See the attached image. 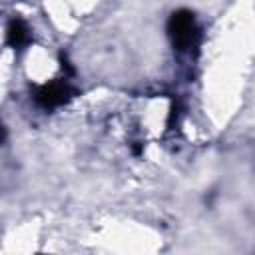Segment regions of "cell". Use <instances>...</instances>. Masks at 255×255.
Returning a JSON list of instances; mask_svg holds the SVG:
<instances>
[{
	"instance_id": "6da1fadb",
	"label": "cell",
	"mask_w": 255,
	"mask_h": 255,
	"mask_svg": "<svg viewBox=\"0 0 255 255\" xmlns=\"http://www.w3.org/2000/svg\"><path fill=\"white\" fill-rule=\"evenodd\" d=\"M167 32H169V38L177 50L191 48L195 44V38H197V26H195L193 14L189 10L173 12L169 22H167Z\"/></svg>"
},
{
	"instance_id": "7a4b0ae2",
	"label": "cell",
	"mask_w": 255,
	"mask_h": 255,
	"mask_svg": "<svg viewBox=\"0 0 255 255\" xmlns=\"http://www.w3.org/2000/svg\"><path fill=\"white\" fill-rule=\"evenodd\" d=\"M70 96V90L66 84L62 82H52V84H46L42 86L38 92H36V102L42 106V108H56L60 104H64Z\"/></svg>"
},
{
	"instance_id": "3957f363",
	"label": "cell",
	"mask_w": 255,
	"mask_h": 255,
	"mask_svg": "<svg viewBox=\"0 0 255 255\" xmlns=\"http://www.w3.org/2000/svg\"><path fill=\"white\" fill-rule=\"evenodd\" d=\"M28 40V28L22 20H12L8 26V42L12 46H22Z\"/></svg>"
}]
</instances>
